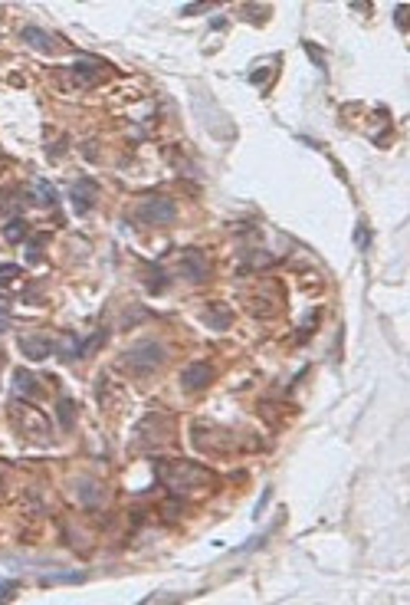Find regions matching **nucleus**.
I'll return each instance as SVG.
<instances>
[{
  "label": "nucleus",
  "instance_id": "10",
  "mask_svg": "<svg viewBox=\"0 0 410 605\" xmlns=\"http://www.w3.org/2000/svg\"><path fill=\"white\" fill-rule=\"evenodd\" d=\"M201 319H204L210 329L223 333V329H227V326L234 322V313H230V306H227V302H207L204 313H201Z\"/></svg>",
  "mask_w": 410,
  "mask_h": 605
},
{
  "label": "nucleus",
  "instance_id": "18",
  "mask_svg": "<svg viewBox=\"0 0 410 605\" xmlns=\"http://www.w3.org/2000/svg\"><path fill=\"white\" fill-rule=\"evenodd\" d=\"M76 494H79V500L82 503H99V497H102V490H99V484L95 481H79V487H76Z\"/></svg>",
  "mask_w": 410,
  "mask_h": 605
},
{
  "label": "nucleus",
  "instance_id": "21",
  "mask_svg": "<svg viewBox=\"0 0 410 605\" xmlns=\"http://www.w3.org/2000/svg\"><path fill=\"white\" fill-rule=\"evenodd\" d=\"M16 276H20V267H16V263H0V287L14 283Z\"/></svg>",
  "mask_w": 410,
  "mask_h": 605
},
{
  "label": "nucleus",
  "instance_id": "3",
  "mask_svg": "<svg viewBox=\"0 0 410 605\" xmlns=\"http://www.w3.org/2000/svg\"><path fill=\"white\" fill-rule=\"evenodd\" d=\"M135 217L141 221V224L148 227H164V224H171L177 217V204L171 201V197H164V195H148L138 201V208H135Z\"/></svg>",
  "mask_w": 410,
  "mask_h": 605
},
{
  "label": "nucleus",
  "instance_id": "5",
  "mask_svg": "<svg viewBox=\"0 0 410 605\" xmlns=\"http://www.w3.org/2000/svg\"><path fill=\"white\" fill-rule=\"evenodd\" d=\"M14 421L16 428L27 434V438H43L49 441V424L36 408H27V405H14Z\"/></svg>",
  "mask_w": 410,
  "mask_h": 605
},
{
  "label": "nucleus",
  "instance_id": "23",
  "mask_svg": "<svg viewBox=\"0 0 410 605\" xmlns=\"http://www.w3.org/2000/svg\"><path fill=\"white\" fill-rule=\"evenodd\" d=\"M269 533H273V529H266V533H260V536H253V540H249V543L236 546V553H249V549H260V546H263L266 540H269Z\"/></svg>",
  "mask_w": 410,
  "mask_h": 605
},
{
  "label": "nucleus",
  "instance_id": "4",
  "mask_svg": "<svg viewBox=\"0 0 410 605\" xmlns=\"http://www.w3.org/2000/svg\"><path fill=\"white\" fill-rule=\"evenodd\" d=\"M177 273L184 276V280H191V283H204L207 276H210V263H207L204 250H181V257H177Z\"/></svg>",
  "mask_w": 410,
  "mask_h": 605
},
{
  "label": "nucleus",
  "instance_id": "1",
  "mask_svg": "<svg viewBox=\"0 0 410 605\" xmlns=\"http://www.w3.org/2000/svg\"><path fill=\"white\" fill-rule=\"evenodd\" d=\"M155 477L174 497H194L201 490H214L217 487V474L194 464V461H155Z\"/></svg>",
  "mask_w": 410,
  "mask_h": 605
},
{
  "label": "nucleus",
  "instance_id": "12",
  "mask_svg": "<svg viewBox=\"0 0 410 605\" xmlns=\"http://www.w3.org/2000/svg\"><path fill=\"white\" fill-rule=\"evenodd\" d=\"M36 392H40L36 375H33L30 368H16V372H14V395H16V398H33Z\"/></svg>",
  "mask_w": 410,
  "mask_h": 605
},
{
  "label": "nucleus",
  "instance_id": "17",
  "mask_svg": "<svg viewBox=\"0 0 410 605\" xmlns=\"http://www.w3.org/2000/svg\"><path fill=\"white\" fill-rule=\"evenodd\" d=\"M3 237L10 243H20L27 237V221H23V217H10V221L3 224Z\"/></svg>",
  "mask_w": 410,
  "mask_h": 605
},
{
  "label": "nucleus",
  "instance_id": "2",
  "mask_svg": "<svg viewBox=\"0 0 410 605\" xmlns=\"http://www.w3.org/2000/svg\"><path fill=\"white\" fill-rule=\"evenodd\" d=\"M164 359H168V349L161 342H155V339H141V342H135L125 355H122V365H128L135 375H151L155 368H161Z\"/></svg>",
  "mask_w": 410,
  "mask_h": 605
},
{
  "label": "nucleus",
  "instance_id": "14",
  "mask_svg": "<svg viewBox=\"0 0 410 605\" xmlns=\"http://www.w3.org/2000/svg\"><path fill=\"white\" fill-rule=\"evenodd\" d=\"M73 79H76V86H92V82L99 79V63L79 60L73 66Z\"/></svg>",
  "mask_w": 410,
  "mask_h": 605
},
{
  "label": "nucleus",
  "instance_id": "27",
  "mask_svg": "<svg viewBox=\"0 0 410 605\" xmlns=\"http://www.w3.org/2000/svg\"><path fill=\"white\" fill-rule=\"evenodd\" d=\"M14 592H16V582H0V602L14 599Z\"/></svg>",
  "mask_w": 410,
  "mask_h": 605
},
{
  "label": "nucleus",
  "instance_id": "6",
  "mask_svg": "<svg viewBox=\"0 0 410 605\" xmlns=\"http://www.w3.org/2000/svg\"><path fill=\"white\" fill-rule=\"evenodd\" d=\"M247 309L253 316H276L279 313V289L273 283H263V289H256L247 300Z\"/></svg>",
  "mask_w": 410,
  "mask_h": 605
},
{
  "label": "nucleus",
  "instance_id": "22",
  "mask_svg": "<svg viewBox=\"0 0 410 605\" xmlns=\"http://www.w3.org/2000/svg\"><path fill=\"white\" fill-rule=\"evenodd\" d=\"M40 250H43V237L30 241V243H27V263H40V257H43Z\"/></svg>",
  "mask_w": 410,
  "mask_h": 605
},
{
  "label": "nucleus",
  "instance_id": "7",
  "mask_svg": "<svg viewBox=\"0 0 410 605\" xmlns=\"http://www.w3.org/2000/svg\"><path fill=\"white\" fill-rule=\"evenodd\" d=\"M95 197H99V184L92 182V178H79V182H73V188H69V201H73L76 214L92 211V208H95Z\"/></svg>",
  "mask_w": 410,
  "mask_h": 605
},
{
  "label": "nucleus",
  "instance_id": "16",
  "mask_svg": "<svg viewBox=\"0 0 410 605\" xmlns=\"http://www.w3.org/2000/svg\"><path fill=\"white\" fill-rule=\"evenodd\" d=\"M33 204H43V208H53L56 204V191H53V184L49 182H36L33 184V197H30Z\"/></svg>",
  "mask_w": 410,
  "mask_h": 605
},
{
  "label": "nucleus",
  "instance_id": "11",
  "mask_svg": "<svg viewBox=\"0 0 410 605\" xmlns=\"http://www.w3.org/2000/svg\"><path fill=\"white\" fill-rule=\"evenodd\" d=\"M89 575L82 569H62V573H46L40 575V586H79Z\"/></svg>",
  "mask_w": 410,
  "mask_h": 605
},
{
  "label": "nucleus",
  "instance_id": "25",
  "mask_svg": "<svg viewBox=\"0 0 410 605\" xmlns=\"http://www.w3.org/2000/svg\"><path fill=\"white\" fill-rule=\"evenodd\" d=\"M354 243H358V250H367V227L365 224H358V230H354Z\"/></svg>",
  "mask_w": 410,
  "mask_h": 605
},
{
  "label": "nucleus",
  "instance_id": "19",
  "mask_svg": "<svg viewBox=\"0 0 410 605\" xmlns=\"http://www.w3.org/2000/svg\"><path fill=\"white\" fill-rule=\"evenodd\" d=\"M56 408H59V424L69 431V428L76 424V402H73V398H59Z\"/></svg>",
  "mask_w": 410,
  "mask_h": 605
},
{
  "label": "nucleus",
  "instance_id": "15",
  "mask_svg": "<svg viewBox=\"0 0 410 605\" xmlns=\"http://www.w3.org/2000/svg\"><path fill=\"white\" fill-rule=\"evenodd\" d=\"M56 352H59V359H66V362H76V359H82V339L79 336H66L62 342L56 346Z\"/></svg>",
  "mask_w": 410,
  "mask_h": 605
},
{
  "label": "nucleus",
  "instance_id": "29",
  "mask_svg": "<svg viewBox=\"0 0 410 605\" xmlns=\"http://www.w3.org/2000/svg\"><path fill=\"white\" fill-rule=\"evenodd\" d=\"M7 326H10V316H7V309H0V333H3Z\"/></svg>",
  "mask_w": 410,
  "mask_h": 605
},
{
  "label": "nucleus",
  "instance_id": "20",
  "mask_svg": "<svg viewBox=\"0 0 410 605\" xmlns=\"http://www.w3.org/2000/svg\"><path fill=\"white\" fill-rule=\"evenodd\" d=\"M302 50H306L308 56H312V63H315V66H319V69L325 73V53H322V50L312 43V40H302Z\"/></svg>",
  "mask_w": 410,
  "mask_h": 605
},
{
  "label": "nucleus",
  "instance_id": "24",
  "mask_svg": "<svg viewBox=\"0 0 410 605\" xmlns=\"http://www.w3.org/2000/svg\"><path fill=\"white\" fill-rule=\"evenodd\" d=\"M269 76H273V66H263V69H253V73H249V82H253V86H263L266 79H269Z\"/></svg>",
  "mask_w": 410,
  "mask_h": 605
},
{
  "label": "nucleus",
  "instance_id": "30",
  "mask_svg": "<svg viewBox=\"0 0 410 605\" xmlns=\"http://www.w3.org/2000/svg\"><path fill=\"white\" fill-rule=\"evenodd\" d=\"M0 484H3V477H0Z\"/></svg>",
  "mask_w": 410,
  "mask_h": 605
},
{
  "label": "nucleus",
  "instance_id": "9",
  "mask_svg": "<svg viewBox=\"0 0 410 605\" xmlns=\"http://www.w3.org/2000/svg\"><path fill=\"white\" fill-rule=\"evenodd\" d=\"M20 352L27 355V359H33V362H43V359H49L53 352H56V342L53 339H46V336H20Z\"/></svg>",
  "mask_w": 410,
  "mask_h": 605
},
{
  "label": "nucleus",
  "instance_id": "8",
  "mask_svg": "<svg viewBox=\"0 0 410 605\" xmlns=\"http://www.w3.org/2000/svg\"><path fill=\"white\" fill-rule=\"evenodd\" d=\"M210 382H214V365L210 362H194L181 372V385H184V392H204Z\"/></svg>",
  "mask_w": 410,
  "mask_h": 605
},
{
  "label": "nucleus",
  "instance_id": "13",
  "mask_svg": "<svg viewBox=\"0 0 410 605\" xmlns=\"http://www.w3.org/2000/svg\"><path fill=\"white\" fill-rule=\"evenodd\" d=\"M23 40H27L33 50H40V53H53L56 46H53V36L40 27H23Z\"/></svg>",
  "mask_w": 410,
  "mask_h": 605
},
{
  "label": "nucleus",
  "instance_id": "26",
  "mask_svg": "<svg viewBox=\"0 0 410 605\" xmlns=\"http://www.w3.org/2000/svg\"><path fill=\"white\" fill-rule=\"evenodd\" d=\"M269 497H273V490L266 487V490H263V497L256 500V507H253V516H263V507H266V503H269Z\"/></svg>",
  "mask_w": 410,
  "mask_h": 605
},
{
  "label": "nucleus",
  "instance_id": "28",
  "mask_svg": "<svg viewBox=\"0 0 410 605\" xmlns=\"http://www.w3.org/2000/svg\"><path fill=\"white\" fill-rule=\"evenodd\" d=\"M210 7H214V3H187L181 14H204V10H210Z\"/></svg>",
  "mask_w": 410,
  "mask_h": 605
}]
</instances>
